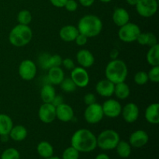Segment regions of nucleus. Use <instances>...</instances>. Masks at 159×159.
Masks as SVG:
<instances>
[{
	"instance_id": "obj_38",
	"label": "nucleus",
	"mask_w": 159,
	"mask_h": 159,
	"mask_svg": "<svg viewBox=\"0 0 159 159\" xmlns=\"http://www.w3.org/2000/svg\"><path fill=\"white\" fill-rule=\"evenodd\" d=\"M75 41L76 44L79 45V46H84V45L86 44L87 41H88V37L79 33L76 37Z\"/></svg>"
},
{
	"instance_id": "obj_8",
	"label": "nucleus",
	"mask_w": 159,
	"mask_h": 159,
	"mask_svg": "<svg viewBox=\"0 0 159 159\" xmlns=\"http://www.w3.org/2000/svg\"><path fill=\"white\" fill-rule=\"evenodd\" d=\"M135 6L137 12L141 16L149 18L156 13L158 4L157 0H140Z\"/></svg>"
},
{
	"instance_id": "obj_6",
	"label": "nucleus",
	"mask_w": 159,
	"mask_h": 159,
	"mask_svg": "<svg viewBox=\"0 0 159 159\" xmlns=\"http://www.w3.org/2000/svg\"><path fill=\"white\" fill-rule=\"evenodd\" d=\"M141 33V29L138 25L128 22L125 25L120 27L118 31V37L123 42L132 43L137 40L138 35Z\"/></svg>"
},
{
	"instance_id": "obj_14",
	"label": "nucleus",
	"mask_w": 159,
	"mask_h": 159,
	"mask_svg": "<svg viewBox=\"0 0 159 159\" xmlns=\"http://www.w3.org/2000/svg\"><path fill=\"white\" fill-rule=\"evenodd\" d=\"M149 137L146 131L143 130H135L130 134L129 138V144L131 147L140 148L144 147L148 142Z\"/></svg>"
},
{
	"instance_id": "obj_27",
	"label": "nucleus",
	"mask_w": 159,
	"mask_h": 159,
	"mask_svg": "<svg viewBox=\"0 0 159 159\" xmlns=\"http://www.w3.org/2000/svg\"><path fill=\"white\" fill-rule=\"evenodd\" d=\"M37 151L39 155L45 159L54 155V148L48 141H40L37 144Z\"/></svg>"
},
{
	"instance_id": "obj_19",
	"label": "nucleus",
	"mask_w": 159,
	"mask_h": 159,
	"mask_svg": "<svg viewBox=\"0 0 159 159\" xmlns=\"http://www.w3.org/2000/svg\"><path fill=\"white\" fill-rule=\"evenodd\" d=\"M79 34V32L78 28L72 25L64 26L59 31V36H60L61 39L65 42L75 41Z\"/></svg>"
},
{
	"instance_id": "obj_35",
	"label": "nucleus",
	"mask_w": 159,
	"mask_h": 159,
	"mask_svg": "<svg viewBox=\"0 0 159 159\" xmlns=\"http://www.w3.org/2000/svg\"><path fill=\"white\" fill-rule=\"evenodd\" d=\"M148 80L155 83L159 82V65L157 66H152L150 71L148 72Z\"/></svg>"
},
{
	"instance_id": "obj_12",
	"label": "nucleus",
	"mask_w": 159,
	"mask_h": 159,
	"mask_svg": "<svg viewBox=\"0 0 159 159\" xmlns=\"http://www.w3.org/2000/svg\"><path fill=\"white\" fill-rule=\"evenodd\" d=\"M38 116L44 124H51L56 119V107L51 103L43 102L39 108Z\"/></svg>"
},
{
	"instance_id": "obj_34",
	"label": "nucleus",
	"mask_w": 159,
	"mask_h": 159,
	"mask_svg": "<svg viewBox=\"0 0 159 159\" xmlns=\"http://www.w3.org/2000/svg\"><path fill=\"white\" fill-rule=\"evenodd\" d=\"M134 82L137 85H145L148 82V73L144 71H140L135 74L134 75Z\"/></svg>"
},
{
	"instance_id": "obj_29",
	"label": "nucleus",
	"mask_w": 159,
	"mask_h": 159,
	"mask_svg": "<svg viewBox=\"0 0 159 159\" xmlns=\"http://www.w3.org/2000/svg\"><path fill=\"white\" fill-rule=\"evenodd\" d=\"M115 149L117 155L122 158H128L131 154V146L126 141H120Z\"/></svg>"
},
{
	"instance_id": "obj_18",
	"label": "nucleus",
	"mask_w": 159,
	"mask_h": 159,
	"mask_svg": "<svg viewBox=\"0 0 159 159\" xmlns=\"http://www.w3.org/2000/svg\"><path fill=\"white\" fill-rule=\"evenodd\" d=\"M115 84L108 79H102L96 85V91L102 97H110L114 93Z\"/></svg>"
},
{
	"instance_id": "obj_3",
	"label": "nucleus",
	"mask_w": 159,
	"mask_h": 159,
	"mask_svg": "<svg viewBox=\"0 0 159 159\" xmlns=\"http://www.w3.org/2000/svg\"><path fill=\"white\" fill-rule=\"evenodd\" d=\"M105 75L106 79L113 83L117 84L125 82L128 75V68L124 61L116 58L107 64Z\"/></svg>"
},
{
	"instance_id": "obj_11",
	"label": "nucleus",
	"mask_w": 159,
	"mask_h": 159,
	"mask_svg": "<svg viewBox=\"0 0 159 159\" xmlns=\"http://www.w3.org/2000/svg\"><path fill=\"white\" fill-rule=\"evenodd\" d=\"M104 116L109 118H116L121 114L122 106L117 100L109 99L102 105Z\"/></svg>"
},
{
	"instance_id": "obj_40",
	"label": "nucleus",
	"mask_w": 159,
	"mask_h": 159,
	"mask_svg": "<svg viewBox=\"0 0 159 159\" xmlns=\"http://www.w3.org/2000/svg\"><path fill=\"white\" fill-rule=\"evenodd\" d=\"M61 65H63V66L68 70H72L73 68L75 67V63H74V61H73V60H72V59L69 58V57H67V58L62 59V64H61Z\"/></svg>"
},
{
	"instance_id": "obj_41",
	"label": "nucleus",
	"mask_w": 159,
	"mask_h": 159,
	"mask_svg": "<svg viewBox=\"0 0 159 159\" xmlns=\"http://www.w3.org/2000/svg\"><path fill=\"white\" fill-rule=\"evenodd\" d=\"M137 41L139 44L141 45H147L148 43V38H147V33H141L138 35V38H137Z\"/></svg>"
},
{
	"instance_id": "obj_49",
	"label": "nucleus",
	"mask_w": 159,
	"mask_h": 159,
	"mask_svg": "<svg viewBox=\"0 0 159 159\" xmlns=\"http://www.w3.org/2000/svg\"><path fill=\"white\" fill-rule=\"evenodd\" d=\"M100 2H104V3H108L110 2H111L112 0H99Z\"/></svg>"
},
{
	"instance_id": "obj_44",
	"label": "nucleus",
	"mask_w": 159,
	"mask_h": 159,
	"mask_svg": "<svg viewBox=\"0 0 159 159\" xmlns=\"http://www.w3.org/2000/svg\"><path fill=\"white\" fill-rule=\"evenodd\" d=\"M79 2L84 7H89L93 6V3L95 2V0H79Z\"/></svg>"
},
{
	"instance_id": "obj_46",
	"label": "nucleus",
	"mask_w": 159,
	"mask_h": 159,
	"mask_svg": "<svg viewBox=\"0 0 159 159\" xmlns=\"http://www.w3.org/2000/svg\"><path fill=\"white\" fill-rule=\"evenodd\" d=\"M95 159H110V157L107 155V154L102 153V154H99V155H98Z\"/></svg>"
},
{
	"instance_id": "obj_7",
	"label": "nucleus",
	"mask_w": 159,
	"mask_h": 159,
	"mask_svg": "<svg viewBox=\"0 0 159 159\" xmlns=\"http://www.w3.org/2000/svg\"><path fill=\"white\" fill-rule=\"evenodd\" d=\"M104 114L102 111V105L97 102L87 106L84 112V118L85 121L89 124H96L100 122L103 118Z\"/></svg>"
},
{
	"instance_id": "obj_48",
	"label": "nucleus",
	"mask_w": 159,
	"mask_h": 159,
	"mask_svg": "<svg viewBox=\"0 0 159 159\" xmlns=\"http://www.w3.org/2000/svg\"><path fill=\"white\" fill-rule=\"evenodd\" d=\"M46 159H61V158H59V157H57V156H51V157H50V158H48Z\"/></svg>"
},
{
	"instance_id": "obj_22",
	"label": "nucleus",
	"mask_w": 159,
	"mask_h": 159,
	"mask_svg": "<svg viewBox=\"0 0 159 159\" xmlns=\"http://www.w3.org/2000/svg\"><path fill=\"white\" fill-rule=\"evenodd\" d=\"M65 79V73L60 67H54L48 69V79L51 85H60Z\"/></svg>"
},
{
	"instance_id": "obj_39",
	"label": "nucleus",
	"mask_w": 159,
	"mask_h": 159,
	"mask_svg": "<svg viewBox=\"0 0 159 159\" xmlns=\"http://www.w3.org/2000/svg\"><path fill=\"white\" fill-rule=\"evenodd\" d=\"M147 38H148V46H154V45L157 44L158 43V40H157V37L153 33H147Z\"/></svg>"
},
{
	"instance_id": "obj_17",
	"label": "nucleus",
	"mask_w": 159,
	"mask_h": 159,
	"mask_svg": "<svg viewBox=\"0 0 159 159\" xmlns=\"http://www.w3.org/2000/svg\"><path fill=\"white\" fill-rule=\"evenodd\" d=\"M76 60L80 67L86 69L93 66L95 62V57L91 51L89 50L82 49L78 51L76 54Z\"/></svg>"
},
{
	"instance_id": "obj_28",
	"label": "nucleus",
	"mask_w": 159,
	"mask_h": 159,
	"mask_svg": "<svg viewBox=\"0 0 159 159\" xmlns=\"http://www.w3.org/2000/svg\"><path fill=\"white\" fill-rule=\"evenodd\" d=\"M147 61L152 66L159 65V45L158 43L152 46L148 51Z\"/></svg>"
},
{
	"instance_id": "obj_2",
	"label": "nucleus",
	"mask_w": 159,
	"mask_h": 159,
	"mask_svg": "<svg viewBox=\"0 0 159 159\" xmlns=\"http://www.w3.org/2000/svg\"><path fill=\"white\" fill-rule=\"evenodd\" d=\"M102 22L97 16L85 15L79 20L77 28L80 34L88 38L97 37L102 30Z\"/></svg>"
},
{
	"instance_id": "obj_33",
	"label": "nucleus",
	"mask_w": 159,
	"mask_h": 159,
	"mask_svg": "<svg viewBox=\"0 0 159 159\" xmlns=\"http://www.w3.org/2000/svg\"><path fill=\"white\" fill-rule=\"evenodd\" d=\"M79 153L72 146L68 147L65 149L62 154V159H79Z\"/></svg>"
},
{
	"instance_id": "obj_16",
	"label": "nucleus",
	"mask_w": 159,
	"mask_h": 159,
	"mask_svg": "<svg viewBox=\"0 0 159 159\" xmlns=\"http://www.w3.org/2000/svg\"><path fill=\"white\" fill-rule=\"evenodd\" d=\"M74 117V110L68 104L63 102L56 107V118L61 122L67 123L72 120Z\"/></svg>"
},
{
	"instance_id": "obj_26",
	"label": "nucleus",
	"mask_w": 159,
	"mask_h": 159,
	"mask_svg": "<svg viewBox=\"0 0 159 159\" xmlns=\"http://www.w3.org/2000/svg\"><path fill=\"white\" fill-rule=\"evenodd\" d=\"M130 89L129 85L125 82H120V83L115 84L114 93L113 94L116 96V98L119 99L124 100L130 96Z\"/></svg>"
},
{
	"instance_id": "obj_45",
	"label": "nucleus",
	"mask_w": 159,
	"mask_h": 159,
	"mask_svg": "<svg viewBox=\"0 0 159 159\" xmlns=\"http://www.w3.org/2000/svg\"><path fill=\"white\" fill-rule=\"evenodd\" d=\"M118 54H119V51H118L117 49H113L110 53V58L112 60H114V59H116L118 57Z\"/></svg>"
},
{
	"instance_id": "obj_10",
	"label": "nucleus",
	"mask_w": 159,
	"mask_h": 159,
	"mask_svg": "<svg viewBox=\"0 0 159 159\" xmlns=\"http://www.w3.org/2000/svg\"><path fill=\"white\" fill-rule=\"evenodd\" d=\"M71 78L75 85L79 88H85L89 83V75L86 69L82 67H75L71 72Z\"/></svg>"
},
{
	"instance_id": "obj_36",
	"label": "nucleus",
	"mask_w": 159,
	"mask_h": 159,
	"mask_svg": "<svg viewBox=\"0 0 159 159\" xmlns=\"http://www.w3.org/2000/svg\"><path fill=\"white\" fill-rule=\"evenodd\" d=\"M64 7L68 12H75L78 9V2L75 0H68Z\"/></svg>"
},
{
	"instance_id": "obj_15",
	"label": "nucleus",
	"mask_w": 159,
	"mask_h": 159,
	"mask_svg": "<svg viewBox=\"0 0 159 159\" xmlns=\"http://www.w3.org/2000/svg\"><path fill=\"white\" fill-rule=\"evenodd\" d=\"M39 62L43 69H50L54 67H60L62 64V57L58 54L49 55L43 54L39 58Z\"/></svg>"
},
{
	"instance_id": "obj_24",
	"label": "nucleus",
	"mask_w": 159,
	"mask_h": 159,
	"mask_svg": "<svg viewBox=\"0 0 159 159\" xmlns=\"http://www.w3.org/2000/svg\"><path fill=\"white\" fill-rule=\"evenodd\" d=\"M27 130L23 125L13 126L9 134V136L14 141H23L27 137Z\"/></svg>"
},
{
	"instance_id": "obj_37",
	"label": "nucleus",
	"mask_w": 159,
	"mask_h": 159,
	"mask_svg": "<svg viewBox=\"0 0 159 159\" xmlns=\"http://www.w3.org/2000/svg\"><path fill=\"white\" fill-rule=\"evenodd\" d=\"M84 102L86 106L92 105V104L96 102V97L93 93H87L86 95H85L84 96Z\"/></svg>"
},
{
	"instance_id": "obj_21",
	"label": "nucleus",
	"mask_w": 159,
	"mask_h": 159,
	"mask_svg": "<svg viewBox=\"0 0 159 159\" xmlns=\"http://www.w3.org/2000/svg\"><path fill=\"white\" fill-rule=\"evenodd\" d=\"M146 120L152 124H158L159 123V104L154 102L146 108L144 112Z\"/></svg>"
},
{
	"instance_id": "obj_43",
	"label": "nucleus",
	"mask_w": 159,
	"mask_h": 159,
	"mask_svg": "<svg viewBox=\"0 0 159 159\" xmlns=\"http://www.w3.org/2000/svg\"><path fill=\"white\" fill-rule=\"evenodd\" d=\"M68 0H50L51 4L57 8H63Z\"/></svg>"
},
{
	"instance_id": "obj_9",
	"label": "nucleus",
	"mask_w": 159,
	"mask_h": 159,
	"mask_svg": "<svg viewBox=\"0 0 159 159\" xmlns=\"http://www.w3.org/2000/svg\"><path fill=\"white\" fill-rule=\"evenodd\" d=\"M20 78L25 81H31L37 75V66L32 60L26 59L20 62L18 68Z\"/></svg>"
},
{
	"instance_id": "obj_47",
	"label": "nucleus",
	"mask_w": 159,
	"mask_h": 159,
	"mask_svg": "<svg viewBox=\"0 0 159 159\" xmlns=\"http://www.w3.org/2000/svg\"><path fill=\"white\" fill-rule=\"evenodd\" d=\"M139 1L140 0H126V2H127L129 5H130V6H136Z\"/></svg>"
},
{
	"instance_id": "obj_13",
	"label": "nucleus",
	"mask_w": 159,
	"mask_h": 159,
	"mask_svg": "<svg viewBox=\"0 0 159 159\" xmlns=\"http://www.w3.org/2000/svg\"><path fill=\"white\" fill-rule=\"evenodd\" d=\"M121 114L126 122L128 124H132L138 119L139 108L134 102H129L122 108Z\"/></svg>"
},
{
	"instance_id": "obj_31",
	"label": "nucleus",
	"mask_w": 159,
	"mask_h": 159,
	"mask_svg": "<svg viewBox=\"0 0 159 159\" xmlns=\"http://www.w3.org/2000/svg\"><path fill=\"white\" fill-rule=\"evenodd\" d=\"M61 89L65 93H73L75 91L77 86L71 78H66L64 79L63 81L60 84Z\"/></svg>"
},
{
	"instance_id": "obj_4",
	"label": "nucleus",
	"mask_w": 159,
	"mask_h": 159,
	"mask_svg": "<svg viewBox=\"0 0 159 159\" xmlns=\"http://www.w3.org/2000/svg\"><path fill=\"white\" fill-rule=\"evenodd\" d=\"M32 37V30L29 26L18 24L11 30L9 34V41L14 47L21 48L28 44Z\"/></svg>"
},
{
	"instance_id": "obj_32",
	"label": "nucleus",
	"mask_w": 159,
	"mask_h": 159,
	"mask_svg": "<svg viewBox=\"0 0 159 159\" xmlns=\"http://www.w3.org/2000/svg\"><path fill=\"white\" fill-rule=\"evenodd\" d=\"M1 159H20V154L17 149L9 148L2 153Z\"/></svg>"
},
{
	"instance_id": "obj_25",
	"label": "nucleus",
	"mask_w": 159,
	"mask_h": 159,
	"mask_svg": "<svg viewBox=\"0 0 159 159\" xmlns=\"http://www.w3.org/2000/svg\"><path fill=\"white\" fill-rule=\"evenodd\" d=\"M13 127V122L10 116L5 113H0V136L9 135Z\"/></svg>"
},
{
	"instance_id": "obj_30",
	"label": "nucleus",
	"mask_w": 159,
	"mask_h": 159,
	"mask_svg": "<svg viewBox=\"0 0 159 159\" xmlns=\"http://www.w3.org/2000/svg\"><path fill=\"white\" fill-rule=\"evenodd\" d=\"M17 20L19 22V24L29 26V24L32 21V15L29 10L23 9L19 12L18 15H17Z\"/></svg>"
},
{
	"instance_id": "obj_1",
	"label": "nucleus",
	"mask_w": 159,
	"mask_h": 159,
	"mask_svg": "<svg viewBox=\"0 0 159 159\" xmlns=\"http://www.w3.org/2000/svg\"><path fill=\"white\" fill-rule=\"evenodd\" d=\"M71 144L79 152L89 153L97 147L96 137L88 129H79L73 134L71 138Z\"/></svg>"
},
{
	"instance_id": "obj_42",
	"label": "nucleus",
	"mask_w": 159,
	"mask_h": 159,
	"mask_svg": "<svg viewBox=\"0 0 159 159\" xmlns=\"http://www.w3.org/2000/svg\"><path fill=\"white\" fill-rule=\"evenodd\" d=\"M64 102V100H63V97H62L61 96H59V95H56L55 96H54V99L52 100V102H51L52 105H54V107H58L59 105H61V104H62Z\"/></svg>"
},
{
	"instance_id": "obj_20",
	"label": "nucleus",
	"mask_w": 159,
	"mask_h": 159,
	"mask_svg": "<svg viewBox=\"0 0 159 159\" xmlns=\"http://www.w3.org/2000/svg\"><path fill=\"white\" fill-rule=\"evenodd\" d=\"M113 21L116 26L120 27L130 22V14L124 8H116L113 11Z\"/></svg>"
},
{
	"instance_id": "obj_5",
	"label": "nucleus",
	"mask_w": 159,
	"mask_h": 159,
	"mask_svg": "<svg viewBox=\"0 0 159 159\" xmlns=\"http://www.w3.org/2000/svg\"><path fill=\"white\" fill-rule=\"evenodd\" d=\"M120 141L119 134L114 130H105L101 132L96 138L97 146L104 151H110L116 148Z\"/></svg>"
},
{
	"instance_id": "obj_23",
	"label": "nucleus",
	"mask_w": 159,
	"mask_h": 159,
	"mask_svg": "<svg viewBox=\"0 0 159 159\" xmlns=\"http://www.w3.org/2000/svg\"><path fill=\"white\" fill-rule=\"evenodd\" d=\"M56 96L55 89L51 84H45L40 89V98L44 103H51Z\"/></svg>"
}]
</instances>
